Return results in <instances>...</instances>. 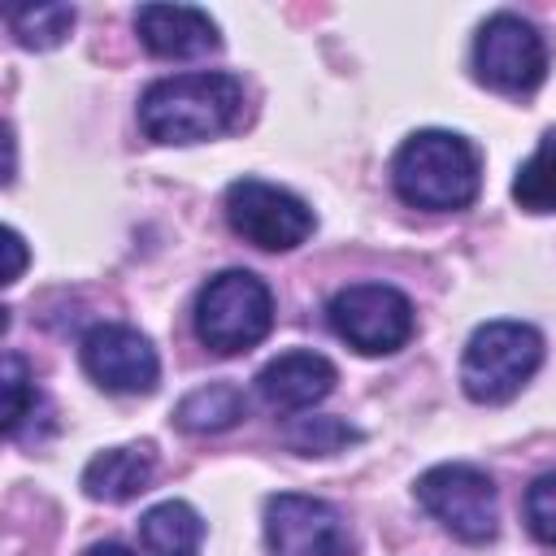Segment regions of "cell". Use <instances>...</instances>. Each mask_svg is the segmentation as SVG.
Segmentation results:
<instances>
[{"label": "cell", "mask_w": 556, "mask_h": 556, "mask_svg": "<svg viewBox=\"0 0 556 556\" xmlns=\"http://www.w3.org/2000/svg\"><path fill=\"white\" fill-rule=\"evenodd\" d=\"M243 122V83L235 74H174L139 96V126L156 143H204Z\"/></svg>", "instance_id": "cell-1"}, {"label": "cell", "mask_w": 556, "mask_h": 556, "mask_svg": "<svg viewBox=\"0 0 556 556\" xmlns=\"http://www.w3.org/2000/svg\"><path fill=\"white\" fill-rule=\"evenodd\" d=\"M391 187L413 208L452 213L473 204L482 187V156L456 130H417L391 156Z\"/></svg>", "instance_id": "cell-2"}, {"label": "cell", "mask_w": 556, "mask_h": 556, "mask_svg": "<svg viewBox=\"0 0 556 556\" xmlns=\"http://www.w3.org/2000/svg\"><path fill=\"white\" fill-rule=\"evenodd\" d=\"M195 339L217 352L235 356L256 348L274 326V295L252 269H222L195 295Z\"/></svg>", "instance_id": "cell-3"}, {"label": "cell", "mask_w": 556, "mask_h": 556, "mask_svg": "<svg viewBox=\"0 0 556 556\" xmlns=\"http://www.w3.org/2000/svg\"><path fill=\"white\" fill-rule=\"evenodd\" d=\"M543 365V334L526 321H486L460 356V387L473 404H508Z\"/></svg>", "instance_id": "cell-4"}, {"label": "cell", "mask_w": 556, "mask_h": 556, "mask_svg": "<svg viewBox=\"0 0 556 556\" xmlns=\"http://www.w3.org/2000/svg\"><path fill=\"white\" fill-rule=\"evenodd\" d=\"M417 504L460 543H486L500 530V500H495V482L478 469V465H434L417 478L413 486Z\"/></svg>", "instance_id": "cell-5"}, {"label": "cell", "mask_w": 556, "mask_h": 556, "mask_svg": "<svg viewBox=\"0 0 556 556\" xmlns=\"http://www.w3.org/2000/svg\"><path fill=\"white\" fill-rule=\"evenodd\" d=\"M222 208H226L230 230L261 252H291L317 226L313 208L300 195H291L287 187L265 182V178H235L226 187Z\"/></svg>", "instance_id": "cell-6"}, {"label": "cell", "mask_w": 556, "mask_h": 556, "mask_svg": "<svg viewBox=\"0 0 556 556\" xmlns=\"http://www.w3.org/2000/svg\"><path fill=\"white\" fill-rule=\"evenodd\" d=\"M330 326L334 334L365 352V356H387V352H400L408 339H413V304L404 291L387 287V282H352L343 291L330 295Z\"/></svg>", "instance_id": "cell-7"}, {"label": "cell", "mask_w": 556, "mask_h": 556, "mask_svg": "<svg viewBox=\"0 0 556 556\" xmlns=\"http://www.w3.org/2000/svg\"><path fill=\"white\" fill-rule=\"evenodd\" d=\"M473 74L504 96H526L543 83L547 74V43L543 35L517 17V13H495L478 26L473 39Z\"/></svg>", "instance_id": "cell-8"}, {"label": "cell", "mask_w": 556, "mask_h": 556, "mask_svg": "<svg viewBox=\"0 0 556 556\" xmlns=\"http://www.w3.org/2000/svg\"><path fill=\"white\" fill-rule=\"evenodd\" d=\"M265 539L278 556H356L343 513L317 495L278 491L265 500Z\"/></svg>", "instance_id": "cell-9"}, {"label": "cell", "mask_w": 556, "mask_h": 556, "mask_svg": "<svg viewBox=\"0 0 556 556\" xmlns=\"http://www.w3.org/2000/svg\"><path fill=\"white\" fill-rule=\"evenodd\" d=\"M83 374L109 395H148L161 378V361L148 334L122 321H100L78 343Z\"/></svg>", "instance_id": "cell-10"}, {"label": "cell", "mask_w": 556, "mask_h": 556, "mask_svg": "<svg viewBox=\"0 0 556 556\" xmlns=\"http://www.w3.org/2000/svg\"><path fill=\"white\" fill-rule=\"evenodd\" d=\"M135 30L143 48L161 61H195L222 48L217 22L191 4H143L135 13Z\"/></svg>", "instance_id": "cell-11"}, {"label": "cell", "mask_w": 556, "mask_h": 556, "mask_svg": "<svg viewBox=\"0 0 556 556\" xmlns=\"http://www.w3.org/2000/svg\"><path fill=\"white\" fill-rule=\"evenodd\" d=\"M334 382H339V374L321 352L295 348V352H278L269 365H261L256 395L274 413H304V408L321 404L334 391Z\"/></svg>", "instance_id": "cell-12"}, {"label": "cell", "mask_w": 556, "mask_h": 556, "mask_svg": "<svg viewBox=\"0 0 556 556\" xmlns=\"http://www.w3.org/2000/svg\"><path fill=\"white\" fill-rule=\"evenodd\" d=\"M152 473H156V460H152L148 447H104L87 460L83 491L91 500L122 504V500H135L139 491H148Z\"/></svg>", "instance_id": "cell-13"}, {"label": "cell", "mask_w": 556, "mask_h": 556, "mask_svg": "<svg viewBox=\"0 0 556 556\" xmlns=\"http://www.w3.org/2000/svg\"><path fill=\"white\" fill-rule=\"evenodd\" d=\"M139 543H143L148 556H200L204 521L191 504L165 500V504H152L139 517Z\"/></svg>", "instance_id": "cell-14"}, {"label": "cell", "mask_w": 556, "mask_h": 556, "mask_svg": "<svg viewBox=\"0 0 556 556\" xmlns=\"http://www.w3.org/2000/svg\"><path fill=\"white\" fill-rule=\"evenodd\" d=\"M248 417V400L239 387L230 382H208V387H195L191 395L178 400L174 408V426L187 430V434H222L230 426H239Z\"/></svg>", "instance_id": "cell-15"}, {"label": "cell", "mask_w": 556, "mask_h": 556, "mask_svg": "<svg viewBox=\"0 0 556 556\" xmlns=\"http://www.w3.org/2000/svg\"><path fill=\"white\" fill-rule=\"evenodd\" d=\"M74 4H9L4 9V22H9V35L22 43V48H35V52H48L56 43H65V35L74 30Z\"/></svg>", "instance_id": "cell-16"}, {"label": "cell", "mask_w": 556, "mask_h": 556, "mask_svg": "<svg viewBox=\"0 0 556 556\" xmlns=\"http://www.w3.org/2000/svg\"><path fill=\"white\" fill-rule=\"evenodd\" d=\"M513 200L526 213H556V126L539 139L530 161L513 178Z\"/></svg>", "instance_id": "cell-17"}, {"label": "cell", "mask_w": 556, "mask_h": 556, "mask_svg": "<svg viewBox=\"0 0 556 556\" xmlns=\"http://www.w3.org/2000/svg\"><path fill=\"white\" fill-rule=\"evenodd\" d=\"M282 439H287V447L300 452V456H334V452H343L348 443H356L361 434H356L343 417H295V421H287Z\"/></svg>", "instance_id": "cell-18"}, {"label": "cell", "mask_w": 556, "mask_h": 556, "mask_svg": "<svg viewBox=\"0 0 556 556\" xmlns=\"http://www.w3.org/2000/svg\"><path fill=\"white\" fill-rule=\"evenodd\" d=\"M0 382H4V430L17 439L22 421L35 417V408H39V391H35L30 369L17 352H4V378Z\"/></svg>", "instance_id": "cell-19"}, {"label": "cell", "mask_w": 556, "mask_h": 556, "mask_svg": "<svg viewBox=\"0 0 556 556\" xmlns=\"http://www.w3.org/2000/svg\"><path fill=\"white\" fill-rule=\"evenodd\" d=\"M526 526L539 543L556 547V473L534 478V486L526 491Z\"/></svg>", "instance_id": "cell-20"}, {"label": "cell", "mask_w": 556, "mask_h": 556, "mask_svg": "<svg viewBox=\"0 0 556 556\" xmlns=\"http://www.w3.org/2000/svg\"><path fill=\"white\" fill-rule=\"evenodd\" d=\"M4 252H9V265H4V282L13 287V282L22 278V269H26V243H22V235H17L13 226H4Z\"/></svg>", "instance_id": "cell-21"}, {"label": "cell", "mask_w": 556, "mask_h": 556, "mask_svg": "<svg viewBox=\"0 0 556 556\" xmlns=\"http://www.w3.org/2000/svg\"><path fill=\"white\" fill-rule=\"evenodd\" d=\"M87 556H139V552H130V547H122V543H96Z\"/></svg>", "instance_id": "cell-22"}]
</instances>
